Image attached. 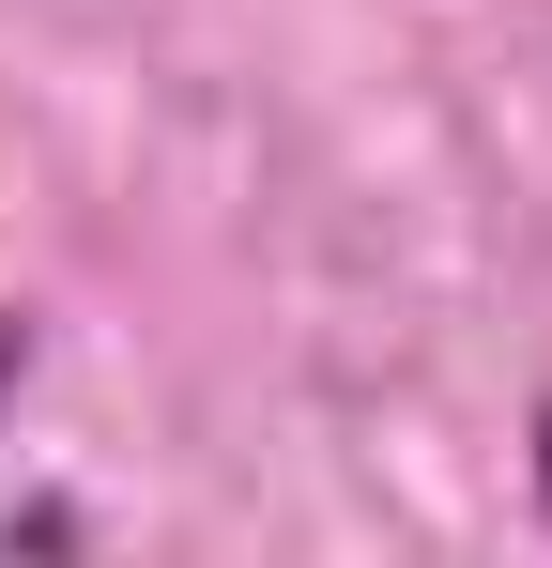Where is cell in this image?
I'll use <instances>...</instances> for the list:
<instances>
[{"mask_svg":"<svg viewBox=\"0 0 552 568\" xmlns=\"http://www.w3.org/2000/svg\"><path fill=\"white\" fill-rule=\"evenodd\" d=\"M31 399V307H0V415Z\"/></svg>","mask_w":552,"mask_h":568,"instance_id":"cell-3","label":"cell"},{"mask_svg":"<svg viewBox=\"0 0 552 568\" xmlns=\"http://www.w3.org/2000/svg\"><path fill=\"white\" fill-rule=\"evenodd\" d=\"M522 507H538V538H552V399L522 415Z\"/></svg>","mask_w":552,"mask_h":568,"instance_id":"cell-1","label":"cell"},{"mask_svg":"<svg viewBox=\"0 0 552 568\" xmlns=\"http://www.w3.org/2000/svg\"><path fill=\"white\" fill-rule=\"evenodd\" d=\"M16 538H47V554H78L92 523H78V507H0V554H16Z\"/></svg>","mask_w":552,"mask_h":568,"instance_id":"cell-2","label":"cell"}]
</instances>
